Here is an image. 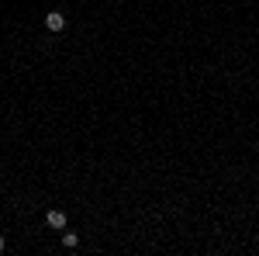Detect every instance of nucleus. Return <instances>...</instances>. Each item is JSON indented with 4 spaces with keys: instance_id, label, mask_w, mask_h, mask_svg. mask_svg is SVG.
Wrapping results in <instances>:
<instances>
[{
    "instance_id": "nucleus-4",
    "label": "nucleus",
    "mask_w": 259,
    "mask_h": 256,
    "mask_svg": "<svg viewBox=\"0 0 259 256\" xmlns=\"http://www.w3.org/2000/svg\"><path fill=\"white\" fill-rule=\"evenodd\" d=\"M4 249H7V242H4V236H0V253H4Z\"/></svg>"
},
{
    "instance_id": "nucleus-2",
    "label": "nucleus",
    "mask_w": 259,
    "mask_h": 256,
    "mask_svg": "<svg viewBox=\"0 0 259 256\" xmlns=\"http://www.w3.org/2000/svg\"><path fill=\"white\" fill-rule=\"evenodd\" d=\"M45 222H49V229H66V211H59V208H52L49 215H45Z\"/></svg>"
},
{
    "instance_id": "nucleus-3",
    "label": "nucleus",
    "mask_w": 259,
    "mask_h": 256,
    "mask_svg": "<svg viewBox=\"0 0 259 256\" xmlns=\"http://www.w3.org/2000/svg\"><path fill=\"white\" fill-rule=\"evenodd\" d=\"M62 246H66V249H76V246H80V236H76V232H62Z\"/></svg>"
},
{
    "instance_id": "nucleus-1",
    "label": "nucleus",
    "mask_w": 259,
    "mask_h": 256,
    "mask_svg": "<svg viewBox=\"0 0 259 256\" xmlns=\"http://www.w3.org/2000/svg\"><path fill=\"white\" fill-rule=\"evenodd\" d=\"M45 28H49L52 35L66 31V14H62V11H49V14H45Z\"/></svg>"
}]
</instances>
